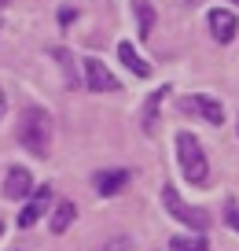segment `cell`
Instances as JSON below:
<instances>
[{"instance_id":"6da1fadb","label":"cell","mask_w":239,"mask_h":251,"mask_svg":"<svg viewBox=\"0 0 239 251\" xmlns=\"http://www.w3.org/2000/svg\"><path fill=\"white\" fill-rule=\"evenodd\" d=\"M19 144L37 159L48 155V148H52V115L44 107L22 111V118H19Z\"/></svg>"},{"instance_id":"7a4b0ae2","label":"cell","mask_w":239,"mask_h":251,"mask_svg":"<svg viewBox=\"0 0 239 251\" xmlns=\"http://www.w3.org/2000/svg\"><path fill=\"white\" fill-rule=\"evenodd\" d=\"M177 159H180V170L192 185H206L210 181V163H206V151H202L199 137L180 129L177 133Z\"/></svg>"},{"instance_id":"3957f363","label":"cell","mask_w":239,"mask_h":251,"mask_svg":"<svg viewBox=\"0 0 239 251\" xmlns=\"http://www.w3.org/2000/svg\"><path fill=\"white\" fill-rule=\"evenodd\" d=\"M162 203H166V211L173 214L177 222H184V226H192L195 233H202V229L210 226V214L202 211V207H192V203H184L180 200V192L173 185H162Z\"/></svg>"},{"instance_id":"277c9868","label":"cell","mask_w":239,"mask_h":251,"mask_svg":"<svg viewBox=\"0 0 239 251\" xmlns=\"http://www.w3.org/2000/svg\"><path fill=\"white\" fill-rule=\"evenodd\" d=\"M180 107L192 111V115H199L202 122H210V126H221V122H224V107H221V100H214V96H202V93L184 96V100H180Z\"/></svg>"},{"instance_id":"5b68a950","label":"cell","mask_w":239,"mask_h":251,"mask_svg":"<svg viewBox=\"0 0 239 251\" xmlns=\"http://www.w3.org/2000/svg\"><path fill=\"white\" fill-rule=\"evenodd\" d=\"M85 85L92 89V93H118V78L103 67V59H92V55H85Z\"/></svg>"},{"instance_id":"8992f818","label":"cell","mask_w":239,"mask_h":251,"mask_svg":"<svg viewBox=\"0 0 239 251\" xmlns=\"http://www.w3.org/2000/svg\"><path fill=\"white\" fill-rule=\"evenodd\" d=\"M210 33H214V41H221V45H232L239 33V19L232 15L228 8H214L210 11Z\"/></svg>"},{"instance_id":"52a82bcc","label":"cell","mask_w":239,"mask_h":251,"mask_svg":"<svg viewBox=\"0 0 239 251\" xmlns=\"http://www.w3.org/2000/svg\"><path fill=\"white\" fill-rule=\"evenodd\" d=\"M33 192V174L26 170V166H11L8 174H4V196L8 200H22Z\"/></svg>"},{"instance_id":"ba28073f","label":"cell","mask_w":239,"mask_h":251,"mask_svg":"<svg viewBox=\"0 0 239 251\" xmlns=\"http://www.w3.org/2000/svg\"><path fill=\"white\" fill-rule=\"evenodd\" d=\"M48 203H52V188H48V185L33 188L30 203H26V207H22V214H19V226H22V229H30L33 222H41V214L48 211Z\"/></svg>"},{"instance_id":"9c48e42d","label":"cell","mask_w":239,"mask_h":251,"mask_svg":"<svg viewBox=\"0 0 239 251\" xmlns=\"http://www.w3.org/2000/svg\"><path fill=\"white\" fill-rule=\"evenodd\" d=\"M129 177H132L129 170H100L92 177V185H96L100 196H114V192H122V188L129 185Z\"/></svg>"},{"instance_id":"30bf717a","label":"cell","mask_w":239,"mask_h":251,"mask_svg":"<svg viewBox=\"0 0 239 251\" xmlns=\"http://www.w3.org/2000/svg\"><path fill=\"white\" fill-rule=\"evenodd\" d=\"M118 59H122L125 67H129V71L136 74V78H151V67L144 63V55H140L136 48L129 45V41H122V45H118Z\"/></svg>"},{"instance_id":"8fae6325","label":"cell","mask_w":239,"mask_h":251,"mask_svg":"<svg viewBox=\"0 0 239 251\" xmlns=\"http://www.w3.org/2000/svg\"><path fill=\"white\" fill-rule=\"evenodd\" d=\"M166 96H170V85L154 89V93L147 96V103H144V133H154V126H158V107H162Z\"/></svg>"},{"instance_id":"7c38bea8","label":"cell","mask_w":239,"mask_h":251,"mask_svg":"<svg viewBox=\"0 0 239 251\" xmlns=\"http://www.w3.org/2000/svg\"><path fill=\"white\" fill-rule=\"evenodd\" d=\"M74 218H77V207L70 203V200H59V203H55V211H52V226H48V229H52L55 236H63Z\"/></svg>"},{"instance_id":"4fadbf2b","label":"cell","mask_w":239,"mask_h":251,"mask_svg":"<svg viewBox=\"0 0 239 251\" xmlns=\"http://www.w3.org/2000/svg\"><path fill=\"white\" fill-rule=\"evenodd\" d=\"M48 52H52V55H55V63H59V71H63V81H66V89H77V67H74V55H70L63 45L48 48Z\"/></svg>"},{"instance_id":"5bb4252c","label":"cell","mask_w":239,"mask_h":251,"mask_svg":"<svg viewBox=\"0 0 239 251\" xmlns=\"http://www.w3.org/2000/svg\"><path fill=\"white\" fill-rule=\"evenodd\" d=\"M132 11H136V33L147 41L151 30H154V8L147 4V0H132Z\"/></svg>"},{"instance_id":"9a60e30c","label":"cell","mask_w":239,"mask_h":251,"mask_svg":"<svg viewBox=\"0 0 239 251\" xmlns=\"http://www.w3.org/2000/svg\"><path fill=\"white\" fill-rule=\"evenodd\" d=\"M170 248L173 251H210V244H206V236H173Z\"/></svg>"},{"instance_id":"2e32d148","label":"cell","mask_w":239,"mask_h":251,"mask_svg":"<svg viewBox=\"0 0 239 251\" xmlns=\"http://www.w3.org/2000/svg\"><path fill=\"white\" fill-rule=\"evenodd\" d=\"M100 251H132V236H114V240L103 244Z\"/></svg>"},{"instance_id":"e0dca14e","label":"cell","mask_w":239,"mask_h":251,"mask_svg":"<svg viewBox=\"0 0 239 251\" xmlns=\"http://www.w3.org/2000/svg\"><path fill=\"white\" fill-rule=\"evenodd\" d=\"M224 222L239 233V203H236V200H228V207H224Z\"/></svg>"},{"instance_id":"ac0fdd59","label":"cell","mask_w":239,"mask_h":251,"mask_svg":"<svg viewBox=\"0 0 239 251\" xmlns=\"http://www.w3.org/2000/svg\"><path fill=\"white\" fill-rule=\"evenodd\" d=\"M70 19H77V11H70V8H63V11H59V23H70Z\"/></svg>"},{"instance_id":"d6986e66","label":"cell","mask_w":239,"mask_h":251,"mask_svg":"<svg viewBox=\"0 0 239 251\" xmlns=\"http://www.w3.org/2000/svg\"><path fill=\"white\" fill-rule=\"evenodd\" d=\"M4 107H8V100H4V89H0V115H4Z\"/></svg>"},{"instance_id":"ffe728a7","label":"cell","mask_w":239,"mask_h":251,"mask_svg":"<svg viewBox=\"0 0 239 251\" xmlns=\"http://www.w3.org/2000/svg\"><path fill=\"white\" fill-rule=\"evenodd\" d=\"M0 8H8V0H0Z\"/></svg>"},{"instance_id":"44dd1931","label":"cell","mask_w":239,"mask_h":251,"mask_svg":"<svg viewBox=\"0 0 239 251\" xmlns=\"http://www.w3.org/2000/svg\"><path fill=\"white\" fill-rule=\"evenodd\" d=\"M228 4H236V8H239V0H228Z\"/></svg>"},{"instance_id":"7402d4cb","label":"cell","mask_w":239,"mask_h":251,"mask_svg":"<svg viewBox=\"0 0 239 251\" xmlns=\"http://www.w3.org/2000/svg\"><path fill=\"white\" fill-rule=\"evenodd\" d=\"M0 233H4V226H0Z\"/></svg>"},{"instance_id":"603a6c76","label":"cell","mask_w":239,"mask_h":251,"mask_svg":"<svg viewBox=\"0 0 239 251\" xmlns=\"http://www.w3.org/2000/svg\"><path fill=\"white\" fill-rule=\"evenodd\" d=\"M192 4H195V0H192Z\"/></svg>"}]
</instances>
